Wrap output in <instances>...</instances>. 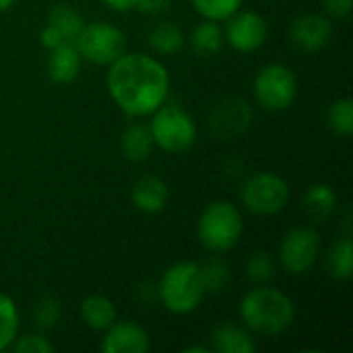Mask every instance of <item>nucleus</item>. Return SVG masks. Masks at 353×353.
Returning <instances> with one entry per match:
<instances>
[{"mask_svg": "<svg viewBox=\"0 0 353 353\" xmlns=\"http://www.w3.org/2000/svg\"><path fill=\"white\" fill-rule=\"evenodd\" d=\"M105 85L116 105L128 116H151L170 95L168 68L149 54H122L110 64Z\"/></svg>", "mask_w": 353, "mask_h": 353, "instance_id": "nucleus-1", "label": "nucleus"}, {"mask_svg": "<svg viewBox=\"0 0 353 353\" xmlns=\"http://www.w3.org/2000/svg\"><path fill=\"white\" fill-rule=\"evenodd\" d=\"M240 319L250 333L277 337L285 333L296 321V306L292 298L275 288H252L240 304Z\"/></svg>", "mask_w": 353, "mask_h": 353, "instance_id": "nucleus-2", "label": "nucleus"}, {"mask_svg": "<svg viewBox=\"0 0 353 353\" xmlns=\"http://www.w3.org/2000/svg\"><path fill=\"white\" fill-rule=\"evenodd\" d=\"M157 296L163 308L172 314L194 312L207 296L201 265L194 261H180L172 265L157 285Z\"/></svg>", "mask_w": 353, "mask_h": 353, "instance_id": "nucleus-3", "label": "nucleus"}, {"mask_svg": "<svg viewBox=\"0 0 353 353\" xmlns=\"http://www.w3.org/2000/svg\"><path fill=\"white\" fill-rule=\"evenodd\" d=\"M244 232V221L236 205L230 201L209 203L196 223V236L205 250L225 254L238 246Z\"/></svg>", "mask_w": 353, "mask_h": 353, "instance_id": "nucleus-4", "label": "nucleus"}, {"mask_svg": "<svg viewBox=\"0 0 353 353\" xmlns=\"http://www.w3.org/2000/svg\"><path fill=\"white\" fill-rule=\"evenodd\" d=\"M149 130L153 134L155 147L168 153H184L196 141V122L194 118L180 105L163 103L151 114Z\"/></svg>", "mask_w": 353, "mask_h": 353, "instance_id": "nucleus-5", "label": "nucleus"}, {"mask_svg": "<svg viewBox=\"0 0 353 353\" xmlns=\"http://www.w3.org/2000/svg\"><path fill=\"white\" fill-rule=\"evenodd\" d=\"M290 184L273 174V172H259L244 180L240 188V199L244 207L256 215H277L290 203Z\"/></svg>", "mask_w": 353, "mask_h": 353, "instance_id": "nucleus-6", "label": "nucleus"}, {"mask_svg": "<svg viewBox=\"0 0 353 353\" xmlns=\"http://www.w3.org/2000/svg\"><path fill=\"white\" fill-rule=\"evenodd\" d=\"M256 101L269 112H283L292 108L298 95V79L285 64H265L252 83Z\"/></svg>", "mask_w": 353, "mask_h": 353, "instance_id": "nucleus-7", "label": "nucleus"}, {"mask_svg": "<svg viewBox=\"0 0 353 353\" xmlns=\"http://www.w3.org/2000/svg\"><path fill=\"white\" fill-rule=\"evenodd\" d=\"M74 46L85 60L110 66L126 52V33L112 23L97 21L83 27Z\"/></svg>", "mask_w": 353, "mask_h": 353, "instance_id": "nucleus-8", "label": "nucleus"}, {"mask_svg": "<svg viewBox=\"0 0 353 353\" xmlns=\"http://www.w3.org/2000/svg\"><path fill=\"white\" fill-rule=\"evenodd\" d=\"M321 236L314 228L300 225L290 230L279 244V265L290 275H306L321 259Z\"/></svg>", "mask_w": 353, "mask_h": 353, "instance_id": "nucleus-9", "label": "nucleus"}, {"mask_svg": "<svg viewBox=\"0 0 353 353\" xmlns=\"http://www.w3.org/2000/svg\"><path fill=\"white\" fill-rule=\"evenodd\" d=\"M267 21L254 10H238L225 21L223 39L242 54L256 52L267 41Z\"/></svg>", "mask_w": 353, "mask_h": 353, "instance_id": "nucleus-10", "label": "nucleus"}, {"mask_svg": "<svg viewBox=\"0 0 353 353\" xmlns=\"http://www.w3.org/2000/svg\"><path fill=\"white\" fill-rule=\"evenodd\" d=\"M252 122V108L242 97H228L219 101L209 114V128L217 139H234L248 130Z\"/></svg>", "mask_w": 353, "mask_h": 353, "instance_id": "nucleus-11", "label": "nucleus"}, {"mask_svg": "<svg viewBox=\"0 0 353 353\" xmlns=\"http://www.w3.org/2000/svg\"><path fill=\"white\" fill-rule=\"evenodd\" d=\"M333 37V23L327 17L308 12L300 14L290 25V39L300 52H319Z\"/></svg>", "mask_w": 353, "mask_h": 353, "instance_id": "nucleus-12", "label": "nucleus"}, {"mask_svg": "<svg viewBox=\"0 0 353 353\" xmlns=\"http://www.w3.org/2000/svg\"><path fill=\"white\" fill-rule=\"evenodd\" d=\"M151 347L147 331L130 321L114 323L105 329V337L101 341L103 353H147Z\"/></svg>", "mask_w": 353, "mask_h": 353, "instance_id": "nucleus-13", "label": "nucleus"}, {"mask_svg": "<svg viewBox=\"0 0 353 353\" xmlns=\"http://www.w3.org/2000/svg\"><path fill=\"white\" fill-rule=\"evenodd\" d=\"M209 350L215 353H254L256 341L254 333L234 323H219L209 335Z\"/></svg>", "mask_w": 353, "mask_h": 353, "instance_id": "nucleus-14", "label": "nucleus"}, {"mask_svg": "<svg viewBox=\"0 0 353 353\" xmlns=\"http://www.w3.org/2000/svg\"><path fill=\"white\" fill-rule=\"evenodd\" d=\"M130 199L139 211L155 215L165 209V205L170 201V188L157 176H143L134 182Z\"/></svg>", "mask_w": 353, "mask_h": 353, "instance_id": "nucleus-15", "label": "nucleus"}, {"mask_svg": "<svg viewBox=\"0 0 353 353\" xmlns=\"http://www.w3.org/2000/svg\"><path fill=\"white\" fill-rule=\"evenodd\" d=\"M83 56L77 50L74 43H62L54 50H50L48 56V77L58 85H68L77 81L81 72Z\"/></svg>", "mask_w": 353, "mask_h": 353, "instance_id": "nucleus-16", "label": "nucleus"}, {"mask_svg": "<svg viewBox=\"0 0 353 353\" xmlns=\"http://www.w3.org/2000/svg\"><path fill=\"white\" fill-rule=\"evenodd\" d=\"M302 209L310 221L323 223L337 209V192L329 184H323V182L312 184L306 188V192L302 196Z\"/></svg>", "mask_w": 353, "mask_h": 353, "instance_id": "nucleus-17", "label": "nucleus"}, {"mask_svg": "<svg viewBox=\"0 0 353 353\" xmlns=\"http://www.w3.org/2000/svg\"><path fill=\"white\" fill-rule=\"evenodd\" d=\"M153 149H155V143H153L149 124L137 122V124H130L122 132L120 151L128 161H145V159H149Z\"/></svg>", "mask_w": 353, "mask_h": 353, "instance_id": "nucleus-18", "label": "nucleus"}, {"mask_svg": "<svg viewBox=\"0 0 353 353\" xmlns=\"http://www.w3.org/2000/svg\"><path fill=\"white\" fill-rule=\"evenodd\" d=\"M81 319L93 331H105L116 323V306L101 294L87 296L81 302Z\"/></svg>", "mask_w": 353, "mask_h": 353, "instance_id": "nucleus-19", "label": "nucleus"}, {"mask_svg": "<svg viewBox=\"0 0 353 353\" xmlns=\"http://www.w3.org/2000/svg\"><path fill=\"white\" fill-rule=\"evenodd\" d=\"M46 23L58 31V35L62 37L64 43H74L79 33L85 27L83 17L70 4H56V6H52L50 12H48V21Z\"/></svg>", "mask_w": 353, "mask_h": 353, "instance_id": "nucleus-20", "label": "nucleus"}, {"mask_svg": "<svg viewBox=\"0 0 353 353\" xmlns=\"http://www.w3.org/2000/svg\"><path fill=\"white\" fill-rule=\"evenodd\" d=\"M147 39H149V46L153 48V52H157V54H161V56L178 54V52L184 48V43H186L184 31H182L176 23H172V21H161V23H157V25L149 31Z\"/></svg>", "mask_w": 353, "mask_h": 353, "instance_id": "nucleus-21", "label": "nucleus"}, {"mask_svg": "<svg viewBox=\"0 0 353 353\" xmlns=\"http://www.w3.org/2000/svg\"><path fill=\"white\" fill-rule=\"evenodd\" d=\"M327 273L337 281H347L353 275V244L345 236L337 240L327 254Z\"/></svg>", "mask_w": 353, "mask_h": 353, "instance_id": "nucleus-22", "label": "nucleus"}, {"mask_svg": "<svg viewBox=\"0 0 353 353\" xmlns=\"http://www.w3.org/2000/svg\"><path fill=\"white\" fill-rule=\"evenodd\" d=\"M190 46L199 56H215L223 46V31L219 23L203 19V23L192 29Z\"/></svg>", "mask_w": 353, "mask_h": 353, "instance_id": "nucleus-23", "label": "nucleus"}, {"mask_svg": "<svg viewBox=\"0 0 353 353\" xmlns=\"http://www.w3.org/2000/svg\"><path fill=\"white\" fill-rule=\"evenodd\" d=\"M19 333V308L14 300L0 294V352L12 345Z\"/></svg>", "mask_w": 353, "mask_h": 353, "instance_id": "nucleus-24", "label": "nucleus"}, {"mask_svg": "<svg viewBox=\"0 0 353 353\" xmlns=\"http://www.w3.org/2000/svg\"><path fill=\"white\" fill-rule=\"evenodd\" d=\"M201 275H203V283H205V292L207 294H219L230 285L232 279V271L230 265L223 259H209L205 265H201Z\"/></svg>", "mask_w": 353, "mask_h": 353, "instance_id": "nucleus-25", "label": "nucleus"}, {"mask_svg": "<svg viewBox=\"0 0 353 353\" xmlns=\"http://www.w3.org/2000/svg\"><path fill=\"white\" fill-rule=\"evenodd\" d=\"M327 124L339 137L353 134V101L350 97L337 99L327 110Z\"/></svg>", "mask_w": 353, "mask_h": 353, "instance_id": "nucleus-26", "label": "nucleus"}, {"mask_svg": "<svg viewBox=\"0 0 353 353\" xmlns=\"http://www.w3.org/2000/svg\"><path fill=\"white\" fill-rule=\"evenodd\" d=\"M194 10L207 21H228L234 12L240 10L244 0H190Z\"/></svg>", "mask_w": 353, "mask_h": 353, "instance_id": "nucleus-27", "label": "nucleus"}, {"mask_svg": "<svg viewBox=\"0 0 353 353\" xmlns=\"http://www.w3.org/2000/svg\"><path fill=\"white\" fill-rule=\"evenodd\" d=\"M244 271H246V277H248L252 283L265 285V283H269V281L275 277L277 265H275V261L271 259L269 252L259 250V252H252V254L248 256L246 269H244Z\"/></svg>", "mask_w": 353, "mask_h": 353, "instance_id": "nucleus-28", "label": "nucleus"}, {"mask_svg": "<svg viewBox=\"0 0 353 353\" xmlns=\"http://www.w3.org/2000/svg\"><path fill=\"white\" fill-rule=\"evenodd\" d=\"M60 316H62V306L56 298L52 296H43L35 302V308H33V321L37 325V329L41 331H50L54 329L58 323H60Z\"/></svg>", "mask_w": 353, "mask_h": 353, "instance_id": "nucleus-29", "label": "nucleus"}, {"mask_svg": "<svg viewBox=\"0 0 353 353\" xmlns=\"http://www.w3.org/2000/svg\"><path fill=\"white\" fill-rule=\"evenodd\" d=\"M12 350L17 353H52L54 345L48 341V337L31 333V335H25V337H17L12 341Z\"/></svg>", "mask_w": 353, "mask_h": 353, "instance_id": "nucleus-30", "label": "nucleus"}, {"mask_svg": "<svg viewBox=\"0 0 353 353\" xmlns=\"http://www.w3.org/2000/svg\"><path fill=\"white\" fill-rule=\"evenodd\" d=\"M325 10L331 19H345L353 10V0H325Z\"/></svg>", "mask_w": 353, "mask_h": 353, "instance_id": "nucleus-31", "label": "nucleus"}, {"mask_svg": "<svg viewBox=\"0 0 353 353\" xmlns=\"http://www.w3.org/2000/svg\"><path fill=\"white\" fill-rule=\"evenodd\" d=\"M172 0H137L134 10H141L145 14H161L170 8Z\"/></svg>", "mask_w": 353, "mask_h": 353, "instance_id": "nucleus-32", "label": "nucleus"}, {"mask_svg": "<svg viewBox=\"0 0 353 353\" xmlns=\"http://www.w3.org/2000/svg\"><path fill=\"white\" fill-rule=\"evenodd\" d=\"M39 43H41L46 50H54V48L62 46L64 41H62V37L58 35V31L46 23V25L41 27V31H39Z\"/></svg>", "mask_w": 353, "mask_h": 353, "instance_id": "nucleus-33", "label": "nucleus"}, {"mask_svg": "<svg viewBox=\"0 0 353 353\" xmlns=\"http://www.w3.org/2000/svg\"><path fill=\"white\" fill-rule=\"evenodd\" d=\"M103 4L116 12H128V10H134L137 0H103Z\"/></svg>", "mask_w": 353, "mask_h": 353, "instance_id": "nucleus-34", "label": "nucleus"}, {"mask_svg": "<svg viewBox=\"0 0 353 353\" xmlns=\"http://www.w3.org/2000/svg\"><path fill=\"white\" fill-rule=\"evenodd\" d=\"M184 352L186 353H209L211 350H209L207 345H190V347H186Z\"/></svg>", "mask_w": 353, "mask_h": 353, "instance_id": "nucleus-35", "label": "nucleus"}, {"mask_svg": "<svg viewBox=\"0 0 353 353\" xmlns=\"http://www.w3.org/2000/svg\"><path fill=\"white\" fill-rule=\"evenodd\" d=\"M12 4H14V0H0V12L8 10V8H10Z\"/></svg>", "mask_w": 353, "mask_h": 353, "instance_id": "nucleus-36", "label": "nucleus"}]
</instances>
